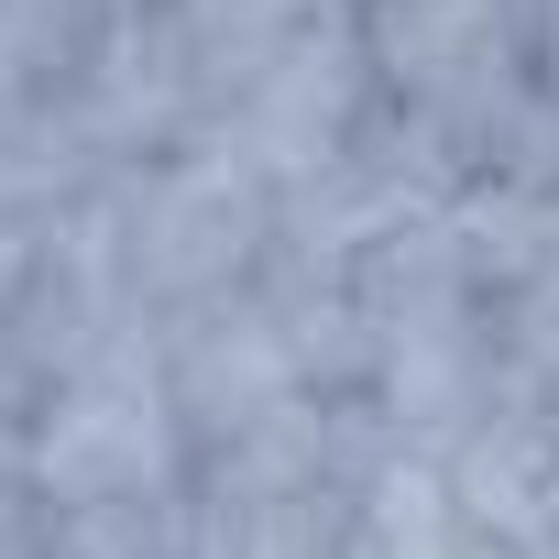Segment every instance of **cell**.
Returning <instances> with one entry per match:
<instances>
[{"label": "cell", "mask_w": 559, "mask_h": 559, "mask_svg": "<svg viewBox=\"0 0 559 559\" xmlns=\"http://www.w3.org/2000/svg\"><path fill=\"white\" fill-rule=\"evenodd\" d=\"M165 373H176V417H187L198 461H209L219 439L263 428V417H286L297 395H319L308 341H297L286 308H274V286H241V297H219V308H187L176 341H165Z\"/></svg>", "instance_id": "277c9868"}, {"label": "cell", "mask_w": 559, "mask_h": 559, "mask_svg": "<svg viewBox=\"0 0 559 559\" xmlns=\"http://www.w3.org/2000/svg\"><path fill=\"white\" fill-rule=\"evenodd\" d=\"M274 219H286V198H274L219 132L143 154L110 187V241H121L132 308L143 319H187V308L241 297L263 274V252H274Z\"/></svg>", "instance_id": "7a4b0ae2"}, {"label": "cell", "mask_w": 559, "mask_h": 559, "mask_svg": "<svg viewBox=\"0 0 559 559\" xmlns=\"http://www.w3.org/2000/svg\"><path fill=\"white\" fill-rule=\"evenodd\" d=\"M330 559H472V515H461V493H450V461L384 450V461L352 483Z\"/></svg>", "instance_id": "5b68a950"}, {"label": "cell", "mask_w": 559, "mask_h": 559, "mask_svg": "<svg viewBox=\"0 0 559 559\" xmlns=\"http://www.w3.org/2000/svg\"><path fill=\"white\" fill-rule=\"evenodd\" d=\"M12 472L45 515H110V504H187L198 483V439L176 417V373H165V341L110 330L99 352H78L67 373H45L23 439H12Z\"/></svg>", "instance_id": "6da1fadb"}, {"label": "cell", "mask_w": 559, "mask_h": 559, "mask_svg": "<svg viewBox=\"0 0 559 559\" xmlns=\"http://www.w3.org/2000/svg\"><path fill=\"white\" fill-rule=\"evenodd\" d=\"M373 110H384V88H373L362 23H352V0H330L286 56L252 67V78L209 110V132H219L274 198H297V187H319L330 165H352V154L373 143Z\"/></svg>", "instance_id": "3957f363"}]
</instances>
